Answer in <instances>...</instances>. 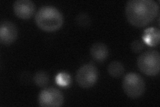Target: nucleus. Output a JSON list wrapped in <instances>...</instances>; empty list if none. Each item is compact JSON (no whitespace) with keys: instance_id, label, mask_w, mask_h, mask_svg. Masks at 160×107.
Wrapping results in <instances>:
<instances>
[{"instance_id":"nucleus-1","label":"nucleus","mask_w":160,"mask_h":107,"mask_svg":"<svg viewBox=\"0 0 160 107\" xmlns=\"http://www.w3.org/2000/svg\"><path fill=\"white\" fill-rule=\"evenodd\" d=\"M159 13V6L153 0H130L126 6V16L133 26L142 28L151 23Z\"/></svg>"},{"instance_id":"nucleus-2","label":"nucleus","mask_w":160,"mask_h":107,"mask_svg":"<svg viewBox=\"0 0 160 107\" xmlns=\"http://www.w3.org/2000/svg\"><path fill=\"white\" fill-rule=\"evenodd\" d=\"M35 21L38 26L43 31L54 32L62 26L63 16L58 9L46 6L38 9Z\"/></svg>"},{"instance_id":"nucleus-3","label":"nucleus","mask_w":160,"mask_h":107,"mask_svg":"<svg viewBox=\"0 0 160 107\" xmlns=\"http://www.w3.org/2000/svg\"><path fill=\"white\" fill-rule=\"evenodd\" d=\"M138 66L141 72L149 76H156L160 70V56L158 51L148 50L138 58Z\"/></svg>"},{"instance_id":"nucleus-4","label":"nucleus","mask_w":160,"mask_h":107,"mask_svg":"<svg viewBox=\"0 0 160 107\" xmlns=\"http://www.w3.org/2000/svg\"><path fill=\"white\" fill-rule=\"evenodd\" d=\"M122 87L124 93L128 97L138 99L144 93L146 90V83L139 74L129 72L125 76Z\"/></svg>"},{"instance_id":"nucleus-5","label":"nucleus","mask_w":160,"mask_h":107,"mask_svg":"<svg viewBox=\"0 0 160 107\" xmlns=\"http://www.w3.org/2000/svg\"><path fill=\"white\" fill-rule=\"evenodd\" d=\"M98 75V68L94 65L91 64H85L78 70L76 81L81 87L90 88L96 83Z\"/></svg>"},{"instance_id":"nucleus-6","label":"nucleus","mask_w":160,"mask_h":107,"mask_svg":"<svg viewBox=\"0 0 160 107\" xmlns=\"http://www.w3.org/2000/svg\"><path fill=\"white\" fill-rule=\"evenodd\" d=\"M64 101L62 93L56 88L49 87L43 89L39 94L38 103L43 107L61 106Z\"/></svg>"},{"instance_id":"nucleus-7","label":"nucleus","mask_w":160,"mask_h":107,"mask_svg":"<svg viewBox=\"0 0 160 107\" xmlns=\"http://www.w3.org/2000/svg\"><path fill=\"white\" fill-rule=\"evenodd\" d=\"M18 28L16 25L10 21H2L0 26V42L2 44H12L18 37Z\"/></svg>"},{"instance_id":"nucleus-8","label":"nucleus","mask_w":160,"mask_h":107,"mask_svg":"<svg viewBox=\"0 0 160 107\" xmlns=\"http://www.w3.org/2000/svg\"><path fill=\"white\" fill-rule=\"evenodd\" d=\"M36 9L33 2L30 0H18L13 3V11L16 16L22 19H28L32 16Z\"/></svg>"},{"instance_id":"nucleus-9","label":"nucleus","mask_w":160,"mask_h":107,"mask_svg":"<svg viewBox=\"0 0 160 107\" xmlns=\"http://www.w3.org/2000/svg\"><path fill=\"white\" fill-rule=\"evenodd\" d=\"M109 51L107 45L102 42H97L92 45L90 49L92 57L98 62H103L108 56Z\"/></svg>"},{"instance_id":"nucleus-10","label":"nucleus","mask_w":160,"mask_h":107,"mask_svg":"<svg viewBox=\"0 0 160 107\" xmlns=\"http://www.w3.org/2000/svg\"><path fill=\"white\" fill-rule=\"evenodd\" d=\"M159 29L156 28L146 29L143 35V41L151 46H156L159 44Z\"/></svg>"},{"instance_id":"nucleus-11","label":"nucleus","mask_w":160,"mask_h":107,"mask_svg":"<svg viewBox=\"0 0 160 107\" xmlns=\"http://www.w3.org/2000/svg\"><path fill=\"white\" fill-rule=\"evenodd\" d=\"M108 72L113 77H120L124 72V66L118 61H113L108 66Z\"/></svg>"},{"instance_id":"nucleus-12","label":"nucleus","mask_w":160,"mask_h":107,"mask_svg":"<svg viewBox=\"0 0 160 107\" xmlns=\"http://www.w3.org/2000/svg\"><path fill=\"white\" fill-rule=\"evenodd\" d=\"M33 81L39 87H46L49 83L48 74L43 71H39L34 75Z\"/></svg>"},{"instance_id":"nucleus-13","label":"nucleus","mask_w":160,"mask_h":107,"mask_svg":"<svg viewBox=\"0 0 160 107\" xmlns=\"http://www.w3.org/2000/svg\"><path fill=\"white\" fill-rule=\"evenodd\" d=\"M56 82L60 86H67L71 83V77L66 72L59 73L56 77Z\"/></svg>"},{"instance_id":"nucleus-14","label":"nucleus","mask_w":160,"mask_h":107,"mask_svg":"<svg viewBox=\"0 0 160 107\" xmlns=\"http://www.w3.org/2000/svg\"><path fill=\"white\" fill-rule=\"evenodd\" d=\"M90 22H91V19L86 13H80L76 18V22L79 26L87 27L89 25Z\"/></svg>"},{"instance_id":"nucleus-15","label":"nucleus","mask_w":160,"mask_h":107,"mask_svg":"<svg viewBox=\"0 0 160 107\" xmlns=\"http://www.w3.org/2000/svg\"><path fill=\"white\" fill-rule=\"evenodd\" d=\"M144 48V44L140 40H136L133 41L131 44L132 50L135 53H138L142 51Z\"/></svg>"}]
</instances>
